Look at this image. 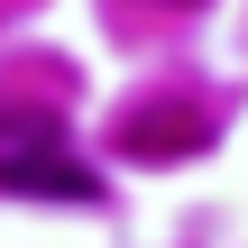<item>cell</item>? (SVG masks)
I'll use <instances>...</instances> for the list:
<instances>
[{
    "instance_id": "obj_1",
    "label": "cell",
    "mask_w": 248,
    "mask_h": 248,
    "mask_svg": "<svg viewBox=\"0 0 248 248\" xmlns=\"http://www.w3.org/2000/svg\"><path fill=\"white\" fill-rule=\"evenodd\" d=\"M0 184L9 193H55V202H92L101 193L92 166L64 147V120L55 110H28V101L0 110Z\"/></svg>"
},
{
    "instance_id": "obj_2",
    "label": "cell",
    "mask_w": 248,
    "mask_h": 248,
    "mask_svg": "<svg viewBox=\"0 0 248 248\" xmlns=\"http://www.w3.org/2000/svg\"><path fill=\"white\" fill-rule=\"evenodd\" d=\"M166 9H193V0H166Z\"/></svg>"
}]
</instances>
